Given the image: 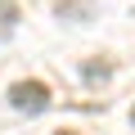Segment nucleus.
I'll return each instance as SVG.
<instances>
[{
	"mask_svg": "<svg viewBox=\"0 0 135 135\" xmlns=\"http://www.w3.org/2000/svg\"><path fill=\"white\" fill-rule=\"evenodd\" d=\"M81 72H86L90 81H95V77H108V63H86V68H81Z\"/></svg>",
	"mask_w": 135,
	"mask_h": 135,
	"instance_id": "obj_2",
	"label": "nucleus"
},
{
	"mask_svg": "<svg viewBox=\"0 0 135 135\" xmlns=\"http://www.w3.org/2000/svg\"><path fill=\"white\" fill-rule=\"evenodd\" d=\"M9 104L18 113H45L50 108V86L45 81H14L9 86Z\"/></svg>",
	"mask_w": 135,
	"mask_h": 135,
	"instance_id": "obj_1",
	"label": "nucleus"
},
{
	"mask_svg": "<svg viewBox=\"0 0 135 135\" xmlns=\"http://www.w3.org/2000/svg\"><path fill=\"white\" fill-rule=\"evenodd\" d=\"M5 36H9V23H0V41H5Z\"/></svg>",
	"mask_w": 135,
	"mask_h": 135,
	"instance_id": "obj_3",
	"label": "nucleus"
},
{
	"mask_svg": "<svg viewBox=\"0 0 135 135\" xmlns=\"http://www.w3.org/2000/svg\"><path fill=\"white\" fill-rule=\"evenodd\" d=\"M54 135H77V131H54Z\"/></svg>",
	"mask_w": 135,
	"mask_h": 135,
	"instance_id": "obj_4",
	"label": "nucleus"
},
{
	"mask_svg": "<svg viewBox=\"0 0 135 135\" xmlns=\"http://www.w3.org/2000/svg\"><path fill=\"white\" fill-rule=\"evenodd\" d=\"M131 122H135V108H131Z\"/></svg>",
	"mask_w": 135,
	"mask_h": 135,
	"instance_id": "obj_5",
	"label": "nucleus"
}]
</instances>
